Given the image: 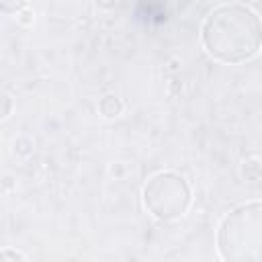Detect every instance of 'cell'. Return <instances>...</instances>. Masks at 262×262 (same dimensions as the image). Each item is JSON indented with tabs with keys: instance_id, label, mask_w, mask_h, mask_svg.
Returning <instances> with one entry per match:
<instances>
[{
	"instance_id": "6da1fadb",
	"label": "cell",
	"mask_w": 262,
	"mask_h": 262,
	"mask_svg": "<svg viewBox=\"0 0 262 262\" xmlns=\"http://www.w3.org/2000/svg\"><path fill=\"white\" fill-rule=\"evenodd\" d=\"M203 41L211 55L223 61H242L258 51V16L244 4H221L203 25Z\"/></svg>"
}]
</instances>
